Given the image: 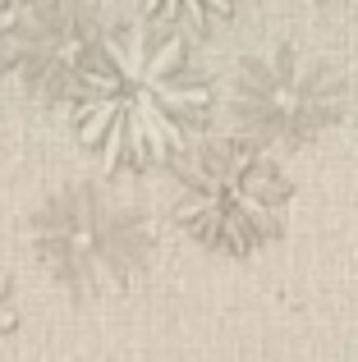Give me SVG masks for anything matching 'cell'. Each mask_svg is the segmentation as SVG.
<instances>
[{
  "mask_svg": "<svg viewBox=\"0 0 358 362\" xmlns=\"http://www.w3.org/2000/svg\"><path fill=\"white\" fill-rule=\"evenodd\" d=\"M212 92L184 42L147 23L106 33L74 101V129L106 165H156L188 151Z\"/></svg>",
  "mask_w": 358,
  "mask_h": 362,
  "instance_id": "cell-1",
  "label": "cell"
},
{
  "mask_svg": "<svg viewBox=\"0 0 358 362\" xmlns=\"http://www.w3.org/2000/svg\"><path fill=\"white\" fill-rule=\"evenodd\" d=\"M42 275L69 298H110L143 280L156 257V234L134 202L101 184H64L28 221Z\"/></svg>",
  "mask_w": 358,
  "mask_h": 362,
  "instance_id": "cell-2",
  "label": "cell"
},
{
  "mask_svg": "<svg viewBox=\"0 0 358 362\" xmlns=\"http://www.w3.org/2000/svg\"><path fill=\"white\" fill-rule=\"evenodd\" d=\"M289 211V184L253 142L221 138L188 151L179 165L175 221L202 247L216 252H258L271 243Z\"/></svg>",
  "mask_w": 358,
  "mask_h": 362,
  "instance_id": "cell-3",
  "label": "cell"
},
{
  "mask_svg": "<svg viewBox=\"0 0 358 362\" xmlns=\"http://www.w3.org/2000/svg\"><path fill=\"white\" fill-rule=\"evenodd\" d=\"M340 110V78L322 60L271 46L239 64L230 83V115L253 147H294L326 129Z\"/></svg>",
  "mask_w": 358,
  "mask_h": 362,
  "instance_id": "cell-4",
  "label": "cell"
},
{
  "mask_svg": "<svg viewBox=\"0 0 358 362\" xmlns=\"http://www.w3.org/2000/svg\"><path fill=\"white\" fill-rule=\"evenodd\" d=\"M106 28L79 0H55L42 5L33 18L14 28L9 42V74L33 101H79V88L88 69L97 64Z\"/></svg>",
  "mask_w": 358,
  "mask_h": 362,
  "instance_id": "cell-5",
  "label": "cell"
},
{
  "mask_svg": "<svg viewBox=\"0 0 358 362\" xmlns=\"http://www.w3.org/2000/svg\"><path fill=\"white\" fill-rule=\"evenodd\" d=\"M152 18L161 23H193V28H207L216 18H230L239 0H138Z\"/></svg>",
  "mask_w": 358,
  "mask_h": 362,
  "instance_id": "cell-6",
  "label": "cell"
},
{
  "mask_svg": "<svg viewBox=\"0 0 358 362\" xmlns=\"http://www.w3.org/2000/svg\"><path fill=\"white\" fill-rule=\"evenodd\" d=\"M14 0H0V69L9 64V42H14Z\"/></svg>",
  "mask_w": 358,
  "mask_h": 362,
  "instance_id": "cell-7",
  "label": "cell"
},
{
  "mask_svg": "<svg viewBox=\"0 0 358 362\" xmlns=\"http://www.w3.org/2000/svg\"><path fill=\"white\" fill-rule=\"evenodd\" d=\"M9 330H14V303H9V284L0 275V335H9Z\"/></svg>",
  "mask_w": 358,
  "mask_h": 362,
  "instance_id": "cell-8",
  "label": "cell"
},
{
  "mask_svg": "<svg viewBox=\"0 0 358 362\" xmlns=\"http://www.w3.org/2000/svg\"><path fill=\"white\" fill-rule=\"evenodd\" d=\"M33 5H55V0H33Z\"/></svg>",
  "mask_w": 358,
  "mask_h": 362,
  "instance_id": "cell-9",
  "label": "cell"
}]
</instances>
